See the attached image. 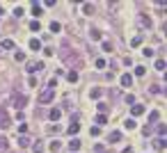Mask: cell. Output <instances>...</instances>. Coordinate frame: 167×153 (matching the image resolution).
<instances>
[{
	"instance_id": "cell-1",
	"label": "cell",
	"mask_w": 167,
	"mask_h": 153,
	"mask_svg": "<svg viewBox=\"0 0 167 153\" xmlns=\"http://www.w3.org/2000/svg\"><path fill=\"white\" fill-rule=\"evenodd\" d=\"M53 98H55V89H44V92L39 94V103H44V105L51 103Z\"/></svg>"
},
{
	"instance_id": "cell-2",
	"label": "cell",
	"mask_w": 167,
	"mask_h": 153,
	"mask_svg": "<svg viewBox=\"0 0 167 153\" xmlns=\"http://www.w3.org/2000/svg\"><path fill=\"white\" fill-rule=\"evenodd\" d=\"M25 105H28V96L16 94V96H14V107H25Z\"/></svg>"
},
{
	"instance_id": "cell-3",
	"label": "cell",
	"mask_w": 167,
	"mask_h": 153,
	"mask_svg": "<svg viewBox=\"0 0 167 153\" xmlns=\"http://www.w3.org/2000/svg\"><path fill=\"white\" fill-rule=\"evenodd\" d=\"M44 71V62H34V64H28V73H37Z\"/></svg>"
},
{
	"instance_id": "cell-4",
	"label": "cell",
	"mask_w": 167,
	"mask_h": 153,
	"mask_svg": "<svg viewBox=\"0 0 167 153\" xmlns=\"http://www.w3.org/2000/svg\"><path fill=\"white\" fill-rule=\"evenodd\" d=\"M48 117H51V121H57V119L62 117V110H57V107H53L51 112H48Z\"/></svg>"
},
{
	"instance_id": "cell-5",
	"label": "cell",
	"mask_w": 167,
	"mask_h": 153,
	"mask_svg": "<svg viewBox=\"0 0 167 153\" xmlns=\"http://www.w3.org/2000/svg\"><path fill=\"white\" fill-rule=\"evenodd\" d=\"M67 133H69V135H76V133H80V123L76 121V119H73V123L69 126V130H67Z\"/></svg>"
},
{
	"instance_id": "cell-6",
	"label": "cell",
	"mask_w": 167,
	"mask_h": 153,
	"mask_svg": "<svg viewBox=\"0 0 167 153\" xmlns=\"http://www.w3.org/2000/svg\"><path fill=\"white\" fill-rule=\"evenodd\" d=\"M121 85H124V87L133 85V76H131V73H124V76H121Z\"/></svg>"
},
{
	"instance_id": "cell-7",
	"label": "cell",
	"mask_w": 167,
	"mask_h": 153,
	"mask_svg": "<svg viewBox=\"0 0 167 153\" xmlns=\"http://www.w3.org/2000/svg\"><path fill=\"white\" fill-rule=\"evenodd\" d=\"M131 114H133V117H140V114H144V105H133V107H131Z\"/></svg>"
},
{
	"instance_id": "cell-8",
	"label": "cell",
	"mask_w": 167,
	"mask_h": 153,
	"mask_svg": "<svg viewBox=\"0 0 167 153\" xmlns=\"http://www.w3.org/2000/svg\"><path fill=\"white\" fill-rule=\"evenodd\" d=\"M32 16H37V18L41 16V5H39V2H32ZM37 18H34V21H37Z\"/></svg>"
},
{
	"instance_id": "cell-9",
	"label": "cell",
	"mask_w": 167,
	"mask_h": 153,
	"mask_svg": "<svg viewBox=\"0 0 167 153\" xmlns=\"http://www.w3.org/2000/svg\"><path fill=\"white\" fill-rule=\"evenodd\" d=\"M124 126H126V130H135V128H137V123H135V119H126V121H124Z\"/></svg>"
},
{
	"instance_id": "cell-10",
	"label": "cell",
	"mask_w": 167,
	"mask_h": 153,
	"mask_svg": "<svg viewBox=\"0 0 167 153\" xmlns=\"http://www.w3.org/2000/svg\"><path fill=\"white\" fill-rule=\"evenodd\" d=\"M0 48H5V50H11V48H14V41H11V39H2Z\"/></svg>"
},
{
	"instance_id": "cell-11",
	"label": "cell",
	"mask_w": 167,
	"mask_h": 153,
	"mask_svg": "<svg viewBox=\"0 0 167 153\" xmlns=\"http://www.w3.org/2000/svg\"><path fill=\"white\" fill-rule=\"evenodd\" d=\"M48 148H51V153H57L60 148H62V144H60L57 139H53V142H51V146H48Z\"/></svg>"
},
{
	"instance_id": "cell-12",
	"label": "cell",
	"mask_w": 167,
	"mask_h": 153,
	"mask_svg": "<svg viewBox=\"0 0 167 153\" xmlns=\"http://www.w3.org/2000/svg\"><path fill=\"white\" fill-rule=\"evenodd\" d=\"M32 153H44V142H34L32 144Z\"/></svg>"
},
{
	"instance_id": "cell-13",
	"label": "cell",
	"mask_w": 167,
	"mask_h": 153,
	"mask_svg": "<svg viewBox=\"0 0 167 153\" xmlns=\"http://www.w3.org/2000/svg\"><path fill=\"white\" fill-rule=\"evenodd\" d=\"M51 32H53V34H57V32H62V25H60L57 21H53V23H51Z\"/></svg>"
},
{
	"instance_id": "cell-14",
	"label": "cell",
	"mask_w": 167,
	"mask_h": 153,
	"mask_svg": "<svg viewBox=\"0 0 167 153\" xmlns=\"http://www.w3.org/2000/svg\"><path fill=\"white\" fill-rule=\"evenodd\" d=\"M41 48V41L39 39H30V50H39Z\"/></svg>"
},
{
	"instance_id": "cell-15",
	"label": "cell",
	"mask_w": 167,
	"mask_h": 153,
	"mask_svg": "<svg viewBox=\"0 0 167 153\" xmlns=\"http://www.w3.org/2000/svg\"><path fill=\"white\" fill-rule=\"evenodd\" d=\"M67 80L69 82H78V71H69L67 73Z\"/></svg>"
},
{
	"instance_id": "cell-16",
	"label": "cell",
	"mask_w": 167,
	"mask_h": 153,
	"mask_svg": "<svg viewBox=\"0 0 167 153\" xmlns=\"http://www.w3.org/2000/svg\"><path fill=\"white\" fill-rule=\"evenodd\" d=\"M69 148H71V151H78L80 148V139H71V142H69Z\"/></svg>"
},
{
	"instance_id": "cell-17",
	"label": "cell",
	"mask_w": 167,
	"mask_h": 153,
	"mask_svg": "<svg viewBox=\"0 0 167 153\" xmlns=\"http://www.w3.org/2000/svg\"><path fill=\"white\" fill-rule=\"evenodd\" d=\"M110 142H119V139H121V133H119V130H115V133H110Z\"/></svg>"
},
{
	"instance_id": "cell-18",
	"label": "cell",
	"mask_w": 167,
	"mask_h": 153,
	"mask_svg": "<svg viewBox=\"0 0 167 153\" xmlns=\"http://www.w3.org/2000/svg\"><path fill=\"white\" fill-rule=\"evenodd\" d=\"M28 144H30V139H28L25 135H21V137H18V146H21V148H25Z\"/></svg>"
},
{
	"instance_id": "cell-19",
	"label": "cell",
	"mask_w": 167,
	"mask_h": 153,
	"mask_svg": "<svg viewBox=\"0 0 167 153\" xmlns=\"http://www.w3.org/2000/svg\"><path fill=\"white\" fill-rule=\"evenodd\" d=\"M153 146H156L158 151H162V148H165V139H162V137H158L156 142H153Z\"/></svg>"
},
{
	"instance_id": "cell-20",
	"label": "cell",
	"mask_w": 167,
	"mask_h": 153,
	"mask_svg": "<svg viewBox=\"0 0 167 153\" xmlns=\"http://www.w3.org/2000/svg\"><path fill=\"white\" fill-rule=\"evenodd\" d=\"M30 30L32 32H39V30H41V23H39V21H32V23H30Z\"/></svg>"
},
{
	"instance_id": "cell-21",
	"label": "cell",
	"mask_w": 167,
	"mask_h": 153,
	"mask_svg": "<svg viewBox=\"0 0 167 153\" xmlns=\"http://www.w3.org/2000/svg\"><path fill=\"white\" fill-rule=\"evenodd\" d=\"M101 94H103V92H101L99 87H94V89L89 92V96H92V98H101Z\"/></svg>"
},
{
	"instance_id": "cell-22",
	"label": "cell",
	"mask_w": 167,
	"mask_h": 153,
	"mask_svg": "<svg viewBox=\"0 0 167 153\" xmlns=\"http://www.w3.org/2000/svg\"><path fill=\"white\" fill-rule=\"evenodd\" d=\"M96 123H99V126H105V123H108V117H105V114H99V117H96Z\"/></svg>"
},
{
	"instance_id": "cell-23",
	"label": "cell",
	"mask_w": 167,
	"mask_h": 153,
	"mask_svg": "<svg viewBox=\"0 0 167 153\" xmlns=\"http://www.w3.org/2000/svg\"><path fill=\"white\" fill-rule=\"evenodd\" d=\"M140 44H142V37H133V39H131V46L133 48H137Z\"/></svg>"
},
{
	"instance_id": "cell-24",
	"label": "cell",
	"mask_w": 167,
	"mask_h": 153,
	"mask_svg": "<svg viewBox=\"0 0 167 153\" xmlns=\"http://www.w3.org/2000/svg\"><path fill=\"white\" fill-rule=\"evenodd\" d=\"M18 133H21V135H28V123H25V121H21V126H18Z\"/></svg>"
},
{
	"instance_id": "cell-25",
	"label": "cell",
	"mask_w": 167,
	"mask_h": 153,
	"mask_svg": "<svg viewBox=\"0 0 167 153\" xmlns=\"http://www.w3.org/2000/svg\"><path fill=\"white\" fill-rule=\"evenodd\" d=\"M144 73H146V69H144V67H135V76H137V78H142Z\"/></svg>"
},
{
	"instance_id": "cell-26",
	"label": "cell",
	"mask_w": 167,
	"mask_h": 153,
	"mask_svg": "<svg viewBox=\"0 0 167 153\" xmlns=\"http://www.w3.org/2000/svg\"><path fill=\"white\" fill-rule=\"evenodd\" d=\"M89 133H92V137H99V135H101V128H99V126H94L92 130H89Z\"/></svg>"
},
{
	"instance_id": "cell-27",
	"label": "cell",
	"mask_w": 167,
	"mask_h": 153,
	"mask_svg": "<svg viewBox=\"0 0 167 153\" xmlns=\"http://www.w3.org/2000/svg\"><path fill=\"white\" fill-rule=\"evenodd\" d=\"M96 107H99V112H101V114H105V112H108V105H105V103H99Z\"/></svg>"
},
{
	"instance_id": "cell-28",
	"label": "cell",
	"mask_w": 167,
	"mask_h": 153,
	"mask_svg": "<svg viewBox=\"0 0 167 153\" xmlns=\"http://www.w3.org/2000/svg\"><path fill=\"white\" fill-rule=\"evenodd\" d=\"M96 69H105V60H103V57H99V60H96Z\"/></svg>"
},
{
	"instance_id": "cell-29",
	"label": "cell",
	"mask_w": 167,
	"mask_h": 153,
	"mask_svg": "<svg viewBox=\"0 0 167 153\" xmlns=\"http://www.w3.org/2000/svg\"><path fill=\"white\" fill-rule=\"evenodd\" d=\"M2 151H7V139L5 137L0 139V153H2Z\"/></svg>"
},
{
	"instance_id": "cell-30",
	"label": "cell",
	"mask_w": 167,
	"mask_h": 153,
	"mask_svg": "<svg viewBox=\"0 0 167 153\" xmlns=\"http://www.w3.org/2000/svg\"><path fill=\"white\" fill-rule=\"evenodd\" d=\"M14 16H16V18H21V16H23V9H21V7H16V9H14Z\"/></svg>"
},
{
	"instance_id": "cell-31",
	"label": "cell",
	"mask_w": 167,
	"mask_h": 153,
	"mask_svg": "<svg viewBox=\"0 0 167 153\" xmlns=\"http://www.w3.org/2000/svg\"><path fill=\"white\" fill-rule=\"evenodd\" d=\"M142 55H144V57H151L153 50H151V48H144V50H142Z\"/></svg>"
},
{
	"instance_id": "cell-32",
	"label": "cell",
	"mask_w": 167,
	"mask_h": 153,
	"mask_svg": "<svg viewBox=\"0 0 167 153\" xmlns=\"http://www.w3.org/2000/svg\"><path fill=\"white\" fill-rule=\"evenodd\" d=\"M14 60H16V62H23V60H25V55H23V53H16Z\"/></svg>"
},
{
	"instance_id": "cell-33",
	"label": "cell",
	"mask_w": 167,
	"mask_h": 153,
	"mask_svg": "<svg viewBox=\"0 0 167 153\" xmlns=\"http://www.w3.org/2000/svg\"><path fill=\"white\" fill-rule=\"evenodd\" d=\"M156 69H158V71H162V69H165V62L158 60V62H156Z\"/></svg>"
},
{
	"instance_id": "cell-34",
	"label": "cell",
	"mask_w": 167,
	"mask_h": 153,
	"mask_svg": "<svg viewBox=\"0 0 167 153\" xmlns=\"http://www.w3.org/2000/svg\"><path fill=\"white\" fill-rule=\"evenodd\" d=\"M151 121H158V112H151V114H149V123H151Z\"/></svg>"
},
{
	"instance_id": "cell-35",
	"label": "cell",
	"mask_w": 167,
	"mask_h": 153,
	"mask_svg": "<svg viewBox=\"0 0 167 153\" xmlns=\"http://www.w3.org/2000/svg\"><path fill=\"white\" fill-rule=\"evenodd\" d=\"M158 133H160V137L165 139V126H162V123H160V126H158Z\"/></svg>"
},
{
	"instance_id": "cell-36",
	"label": "cell",
	"mask_w": 167,
	"mask_h": 153,
	"mask_svg": "<svg viewBox=\"0 0 167 153\" xmlns=\"http://www.w3.org/2000/svg\"><path fill=\"white\" fill-rule=\"evenodd\" d=\"M121 153H133V146H126V148H124Z\"/></svg>"
},
{
	"instance_id": "cell-37",
	"label": "cell",
	"mask_w": 167,
	"mask_h": 153,
	"mask_svg": "<svg viewBox=\"0 0 167 153\" xmlns=\"http://www.w3.org/2000/svg\"><path fill=\"white\" fill-rule=\"evenodd\" d=\"M0 16H2V7H0Z\"/></svg>"
}]
</instances>
